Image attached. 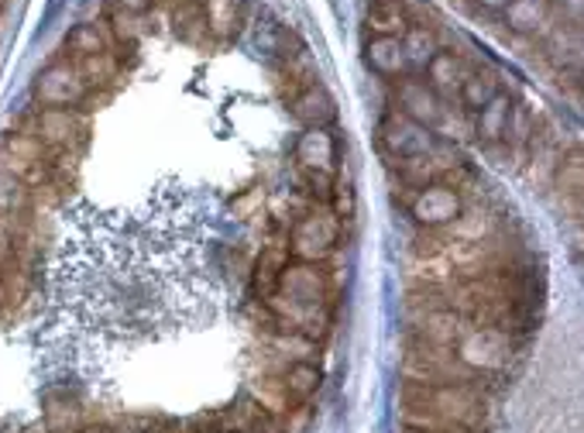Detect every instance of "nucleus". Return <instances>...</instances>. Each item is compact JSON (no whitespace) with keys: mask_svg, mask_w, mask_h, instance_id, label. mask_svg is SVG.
Segmentation results:
<instances>
[{"mask_svg":"<svg viewBox=\"0 0 584 433\" xmlns=\"http://www.w3.org/2000/svg\"><path fill=\"white\" fill-rule=\"evenodd\" d=\"M11 261H14V234L0 227V269H11Z\"/></svg>","mask_w":584,"mask_h":433,"instance_id":"27","label":"nucleus"},{"mask_svg":"<svg viewBox=\"0 0 584 433\" xmlns=\"http://www.w3.org/2000/svg\"><path fill=\"white\" fill-rule=\"evenodd\" d=\"M400 42H403V52H406V66H413V69H427L430 59L440 52L433 35L427 28H413V24H409V32Z\"/></svg>","mask_w":584,"mask_h":433,"instance_id":"21","label":"nucleus"},{"mask_svg":"<svg viewBox=\"0 0 584 433\" xmlns=\"http://www.w3.org/2000/svg\"><path fill=\"white\" fill-rule=\"evenodd\" d=\"M557 189L560 197L571 200V213H581V189H584V165H581V152H571L568 159L557 162Z\"/></svg>","mask_w":584,"mask_h":433,"instance_id":"18","label":"nucleus"},{"mask_svg":"<svg viewBox=\"0 0 584 433\" xmlns=\"http://www.w3.org/2000/svg\"><path fill=\"white\" fill-rule=\"evenodd\" d=\"M80 433H114V430H107V426H97V430H80Z\"/></svg>","mask_w":584,"mask_h":433,"instance_id":"30","label":"nucleus"},{"mask_svg":"<svg viewBox=\"0 0 584 433\" xmlns=\"http://www.w3.org/2000/svg\"><path fill=\"white\" fill-rule=\"evenodd\" d=\"M245 21V0H203V24L214 38H234Z\"/></svg>","mask_w":584,"mask_h":433,"instance_id":"12","label":"nucleus"},{"mask_svg":"<svg viewBox=\"0 0 584 433\" xmlns=\"http://www.w3.org/2000/svg\"><path fill=\"white\" fill-rule=\"evenodd\" d=\"M224 433H245V430H224Z\"/></svg>","mask_w":584,"mask_h":433,"instance_id":"31","label":"nucleus"},{"mask_svg":"<svg viewBox=\"0 0 584 433\" xmlns=\"http://www.w3.org/2000/svg\"><path fill=\"white\" fill-rule=\"evenodd\" d=\"M90 96V83L80 77L73 62H56L38 72L35 80V101L52 110H73Z\"/></svg>","mask_w":584,"mask_h":433,"instance_id":"3","label":"nucleus"},{"mask_svg":"<svg viewBox=\"0 0 584 433\" xmlns=\"http://www.w3.org/2000/svg\"><path fill=\"white\" fill-rule=\"evenodd\" d=\"M409 213H413V221L419 227L440 231V227H451L457 216L464 213V200H461L457 186L437 179V183H430L424 189H416V197L409 200Z\"/></svg>","mask_w":584,"mask_h":433,"instance_id":"4","label":"nucleus"},{"mask_svg":"<svg viewBox=\"0 0 584 433\" xmlns=\"http://www.w3.org/2000/svg\"><path fill=\"white\" fill-rule=\"evenodd\" d=\"M337 237H341V221L334 213L326 210H310L302 213L296 227H293V237H289V251L296 261H323L337 248Z\"/></svg>","mask_w":584,"mask_h":433,"instance_id":"1","label":"nucleus"},{"mask_svg":"<svg viewBox=\"0 0 584 433\" xmlns=\"http://www.w3.org/2000/svg\"><path fill=\"white\" fill-rule=\"evenodd\" d=\"M65 48L73 52L76 59H86V56H104L107 52V38L97 24H76L73 32L65 38Z\"/></svg>","mask_w":584,"mask_h":433,"instance_id":"24","label":"nucleus"},{"mask_svg":"<svg viewBox=\"0 0 584 433\" xmlns=\"http://www.w3.org/2000/svg\"><path fill=\"white\" fill-rule=\"evenodd\" d=\"M461 80H464V66L457 56L451 52H437L427 66V86L437 93V96H451L454 90H461Z\"/></svg>","mask_w":584,"mask_h":433,"instance_id":"16","label":"nucleus"},{"mask_svg":"<svg viewBox=\"0 0 584 433\" xmlns=\"http://www.w3.org/2000/svg\"><path fill=\"white\" fill-rule=\"evenodd\" d=\"M395 104H400L403 117L416 120V125H424V128H433L443 117L440 96L416 77H400V83H395Z\"/></svg>","mask_w":584,"mask_h":433,"instance_id":"6","label":"nucleus"},{"mask_svg":"<svg viewBox=\"0 0 584 433\" xmlns=\"http://www.w3.org/2000/svg\"><path fill=\"white\" fill-rule=\"evenodd\" d=\"M296 162L302 173L334 176L337 173V141L326 128H307L296 141Z\"/></svg>","mask_w":584,"mask_h":433,"instance_id":"7","label":"nucleus"},{"mask_svg":"<svg viewBox=\"0 0 584 433\" xmlns=\"http://www.w3.org/2000/svg\"><path fill=\"white\" fill-rule=\"evenodd\" d=\"M502 11H505L509 32L533 35V32H540L544 24H547V17H550V0H509Z\"/></svg>","mask_w":584,"mask_h":433,"instance_id":"14","label":"nucleus"},{"mask_svg":"<svg viewBox=\"0 0 584 433\" xmlns=\"http://www.w3.org/2000/svg\"><path fill=\"white\" fill-rule=\"evenodd\" d=\"M454 358L467 372H502L512 358V341L496 327H475L461 333Z\"/></svg>","mask_w":584,"mask_h":433,"instance_id":"2","label":"nucleus"},{"mask_svg":"<svg viewBox=\"0 0 584 433\" xmlns=\"http://www.w3.org/2000/svg\"><path fill=\"white\" fill-rule=\"evenodd\" d=\"M400 165V179L406 183V186H416V189H424V186H430V183H437V179H443L451 173V168L457 165L454 159H440V155H433V152H427V155H413V159H395Z\"/></svg>","mask_w":584,"mask_h":433,"instance_id":"11","label":"nucleus"},{"mask_svg":"<svg viewBox=\"0 0 584 433\" xmlns=\"http://www.w3.org/2000/svg\"><path fill=\"white\" fill-rule=\"evenodd\" d=\"M371 38H403L409 32V14L403 0H371L365 11Z\"/></svg>","mask_w":584,"mask_h":433,"instance_id":"10","label":"nucleus"},{"mask_svg":"<svg viewBox=\"0 0 584 433\" xmlns=\"http://www.w3.org/2000/svg\"><path fill=\"white\" fill-rule=\"evenodd\" d=\"M509 110H512V101H509V93H502V90H499L481 110H475V114H478V120H475L478 141H485V144H499L502 134H505Z\"/></svg>","mask_w":584,"mask_h":433,"instance_id":"15","label":"nucleus"},{"mask_svg":"<svg viewBox=\"0 0 584 433\" xmlns=\"http://www.w3.org/2000/svg\"><path fill=\"white\" fill-rule=\"evenodd\" d=\"M107 21H110V28H114V35H117V42H121V45H134V38L142 35L138 14H128V11H121V8H114Z\"/></svg>","mask_w":584,"mask_h":433,"instance_id":"25","label":"nucleus"},{"mask_svg":"<svg viewBox=\"0 0 584 433\" xmlns=\"http://www.w3.org/2000/svg\"><path fill=\"white\" fill-rule=\"evenodd\" d=\"M478 4L488 8V11H502V8L509 4V0H478Z\"/></svg>","mask_w":584,"mask_h":433,"instance_id":"29","label":"nucleus"},{"mask_svg":"<svg viewBox=\"0 0 584 433\" xmlns=\"http://www.w3.org/2000/svg\"><path fill=\"white\" fill-rule=\"evenodd\" d=\"M379 138H382V149H385L392 159H413V155H427V152L437 149L433 128L416 125V120L403 117L400 110H392V114L382 117Z\"/></svg>","mask_w":584,"mask_h":433,"instance_id":"5","label":"nucleus"},{"mask_svg":"<svg viewBox=\"0 0 584 433\" xmlns=\"http://www.w3.org/2000/svg\"><path fill=\"white\" fill-rule=\"evenodd\" d=\"M365 62L376 69L379 77H389V80L403 77V72L409 69L400 38H368V45H365Z\"/></svg>","mask_w":584,"mask_h":433,"instance_id":"13","label":"nucleus"},{"mask_svg":"<svg viewBox=\"0 0 584 433\" xmlns=\"http://www.w3.org/2000/svg\"><path fill=\"white\" fill-rule=\"evenodd\" d=\"M323 385V372L313 365V361H289V368L283 372V389L293 399H310L320 393Z\"/></svg>","mask_w":584,"mask_h":433,"instance_id":"17","label":"nucleus"},{"mask_svg":"<svg viewBox=\"0 0 584 433\" xmlns=\"http://www.w3.org/2000/svg\"><path fill=\"white\" fill-rule=\"evenodd\" d=\"M461 104L467 107V110H481L492 96L499 93V80L492 77V72H485V69H478V72H464V80H461Z\"/></svg>","mask_w":584,"mask_h":433,"instance_id":"19","label":"nucleus"},{"mask_svg":"<svg viewBox=\"0 0 584 433\" xmlns=\"http://www.w3.org/2000/svg\"><path fill=\"white\" fill-rule=\"evenodd\" d=\"M331 200H334V216L341 221H350V216H355V192H350L347 186H334L331 189Z\"/></svg>","mask_w":584,"mask_h":433,"instance_id":"26","label":"nucleus"},{"mask_svg":"<svg viewBox=\"0 0 584 433\" xmlns=\"http://www.w3.org/2000/svg\"><path fill=\"white\" fill-rule=\"evenodd\" d=\"M533 134H536V120H533V114H529L523 104H512L509 120H505V134H502V141L509 144L512 152H523L526 144L533 141Z\"/></svg>","mask_w":584,"mask_h":433,"instance_id":"22","label":"nucleus"},{"mask_svg":"<svg viewBox=\"0 0 584 433\" xmlns=\"http://www.w3.org/2000/svg\"><path fill=\"white\" fill-rule=\"evenodd\" d=\"M45 149H69V144L76 141V134H83V125L73 110H52V107H41V114L35 117V131H32Z\"/></svg>","mask_w":584,"mask_h":433,"instance_id":"8","label":"nucleus"},{"mask_svg":"<svg viewBox=\"0 0 584 433\" xmlns=\"http://www.w3.org/2000/svg\"><path fill=\"white\" fill-rule=\"evenodd\" d=\"M117 8L128 11V14H145L152 8V0H114Z\"/></svg>","mask_w":584,"mask_h":433,"instance_id":"28","label":"nucleus"},{"mask_svg":"<svg viewBox=\"0 0 584 433\" xmlns=\"http://www.w3.org/2000/svg\"><path fill=\"white\" fill-rule=\"evenodd\" d=\"M28 203H32V189H28V183H21L17 176H11V173H4L0 168V216H17L28 210Z\"/></svg>","mask_w":584,"mask_h":433,"instance_id":"20","label":"nucleus"},{"mask_svg":"<svg viewBox=\"0 0 584 433\" xmlns=\"http://www.w3.org/2000/svg\"><path fill=\"white\" fill-rule=\"evenodd\" d=\"M286 261H289V248L286 245H272L269 251H262L259 269H254V289H259L262 296H272L275 279H278V272H283Z\"/></svg>","mask_w":584,"mask_h":433,"instance_id":"23","label":"nucleus"},{"mask_svg":"<svg viewBox=\"0 0 584 433\" xmlns=\"http://www.w3.org/2000/svg\"><path fill=\"white\" fill-rule=\"evenodd\" d=\"M293 117L299 120V125H307V128H326L337 117V104H334V96L326 93L320 83H310V86H302L296 93Z\"/></svg>","mask_w":584,"mask_h":433,"instance_id":"9","label":"nucleus"}]
</instances>
